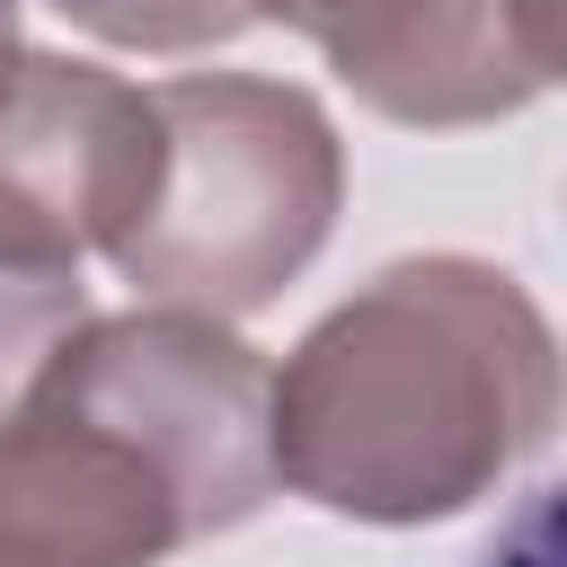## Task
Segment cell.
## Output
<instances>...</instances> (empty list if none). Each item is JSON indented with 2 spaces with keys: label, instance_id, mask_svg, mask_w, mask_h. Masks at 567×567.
Here are the masks:
<instances>
[{
  "label": "cell",
  "instance_id": "obj_1",
  "mask_svg": "<svg viewBox=\"0 0 567 567\" xmlns=\"http://www.w3.org/2000/svg\"><path fill=\"white\" fill-rule=\"evenodd\" d=\"M558 434V328L523 275L434 248L319 310L266 390L275 487L416 532L487 505Z\"/></svg>",
  "mask_w": 567,
  "mask_h": 567
},
{
  "label": "cell",
  "instance_id": "obj_2",
  "mask_svg": "<svg viewBox=\"0 0 567 567\" xmlns=\"http://www.w3.org/2000/svg\"><path fill=\"white\" fill-rule=\"evenodd\" d=\"M275 363L195 310L71 328L0 416V567H159L275 496Z\"/></svg>",
  "mask_w": 567,
  "mask_h": 567
},
{
  "label": "cell",
  "instance_id": "obj_3",
  "mask_svg": "<svg viewBox=\"0 0 567 567\" xmlns=\"http://www.w3.org/2000/svg\"><path fill=\"white\" fill-rule=\"evenodd\" d=\"M159 168L106 266L195 319H248L310 275L346 213V142L328 106L257 71H177L151 89Z\"/></svg>",
  "mask_w": 567,
  "mask_h": 567
},
{
  "label": "cell",
  "instance_id": "obj_4",
  "mask_svg": "<svg viewBox=\"0 0 567 567\" xmlns=\"http://www.w3.org/2000/svg\"><path fill=\"white\" fill-rule=\"evenodd\" d=\"M151 168H159L151 89L71 53H27L0 106V248L44 266L106 257L115 230L142 213Z\"/></svg>",
  "mask_w": 567,
  "mask_h": 567
},
{
  "label": "cell",
  "instance_id": "obj_5",
  "mask_svg": "<svg viewBox=\"0 0 567 567\" xmlns=\"http://www.w3.org/2000/svg\"><path fill=\"white\" fill-rule=\"evenodd\" d=\"M328 71L408 133L496 124L558 89V0H399Z\"/></svg>",
  "mask_w": 567,
  "mask_h": 567
},
{
  "label": "cell",
  "instance_id": "obj_6",
  "mask_svg": "<svg viewBox=\"0 0 567 567\" xmlns=\"http://www.w3.org/2000/svg\"><path fill=\"white\" fill-rule=\"evenodd\" d=\"M89 284L80 266H44V257H9L0 248V416L35 390V372L71 346V328H89Z\"/></svg>",
  "mask_w": 567,
  "mask_h": 567
},
{
  "label": "cell",
  "instance_id": "obj_7",
  "mask_svg": "<svg viewBox=\"0 0 567 567\" xmlns=\"http://www.w3.org/2000/svg\"><path fill=\"white\" fill-rule=\"evenodd\" d=\"M44 9L71 18L80 35L115 44V53H159V62H186V53H213V44L248 35L239 0H44Z\"/></svg>",
  "mask_w": 567,
  "mask_h": 567
},
{
  "label": "cell",
  "instance_id": "obj_8",
  "mask_svg": "<svg viewBox=\"0 0 567 567\" xmlns=\"http://www.w3.org/2000/svg\"><path fill=\"white\" fill-rule=\"evenodd\" d=\"M248 9V27H292V35H310L319 53H337V44H354L381 9H399V0H239Z\"/></svg>",
  "mask_w": 567,
  "mask_h": 567
},
{
  "label": "cell",
  "instance_id": "obj_9",
  "mask_svg": "<svg viewBox=\"0 0 567 567\" xmlns=\"http://www.w3.org/2000/svg\"><path fill=\"white\" fill-rule=\"evenodd\" d=\"M18 62H27V35H18V0H0V106L18 89Z\"/></svg>",
  "mask_w": 567,
  "mask_h": 567
}]
</instances>
